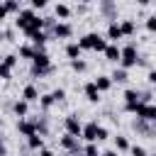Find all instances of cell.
I'll use <instances>...</instances> for the list:
<instances>
[{
    "label": "cell",
    "instance_id": "4",
    "mask_svg": "<svg viewBox=\"0 0 156 156\" xmlns=\"http://www.w3.org/2000/svg\"><path fill=\"white\" fill-rule=\"evenodd\" d=\"M134 115L139 117V119H144V122H156V105L154 102H136V107H134Z\"/></svg>",
    "mask_w": 156,
    "mask_h": 156
},
{
    "label": "cell",
    "instance_id": "27",
    "mask_svg": "<svg viewBox=\"0 0 156 156\" xmlns=\"http://www.w3.org/2000/svg\"><path fill=\"white\" fill-rule=\"evenodd\" d=\"M80 156H100V149L95 141H88L85 146H80Z\"/></svg>",
    "mask_w": 156,
    "mask_h": 156
},
{
    "label": "cell",
    "instance_id": "11",
    "mask_svg": "<svg viewBox=\"0 0 156 156\" xmlns=\"http://www.w3.org/2000/svg\"><path fill=\"white\" fill-rule=\"evenodd\" d=\"M98 124H100L98 119H90V122H85V124L80 127V139H83L85 144H88V141H95V132H98ZM95 144H98V141H95Z\"/></svg>",
    "mask_w": 156,
    "mask_h": 156
},
{
    "label": "cell",
    "instance_id": "3",
    "mask_svg": "<svg viewBox=\"0 0 156 156\" xmlns=\"http://www.w3.org/2000/svg\"><path fill=\"white\" fill-rule=\"evenodd\" d=\"M136 61H139V49H136L134 41H129L127 46H119V63H117L119 68L129 71V68L136 66Z\"/></svg>",
    "mask_w": 156,
    "mask_h": 156
},
{
    "label": "cell",
    "instance_id": "10",
    "mask_svg": "<svg viewBox=\"0 0 156 156\" xmlns=\"http://www.w3.org/2000/svg\"><path fill=\"white\" fill-rule=\"evenodd\" d=\"M34 15H37V12H34L32 7H22V10H20V12L15 15V17H17V20H15V27H17L20 32H22V29H24V27H27V24L32 22V17H34Z\"/></svg>",
    "mask_w": 156,
    "mask_h": 156
},
{
    "label": "cell",
    "instance_id": "20",
    "mask_svg": "<svg viewBox=\"0 0 156 156\" xmlns=\"http://www.w3.org/2000/svg\"><path fill=\"white\" fill-rule=\"evenodd\" d=\"M24 139H27V146H29L32 151H39V149H44V146H46L44 136H39V134H29V136H24Z\"/></svg>",
    "mask_w": 156,
    "mask_h": 156
},
{
    "label": "cell",
    "instance_id": "19",
    "mask_svg": "<svg viewBox=\"0 0 156 156\" xmlns=\"http://www.w3.org/2000/svg\"><path fill=\"white\" fill-rule=\"evenodd\" d=\"M37 102H39V110H41V112H49V110L56 105L54 98H51V93H39V100H37Z\"/></svg>",
    "mask_w": 156,
    "mask_h": 156
},
{
    "label": "cell",
    "instance_id": "13",
    "mask_svg": "<svg viewBox=\"0 0 156 156\" xmlns=\"http://www.w3.org/2000/svg\"><path fill=\"white\" fill-rule=\"evenodd\" d=\"M71 15H73V10H71L66 2H56V7H54V17H56L58 22H68Z\"/></svg>",
    "mask_w": 156,
    "mask_h": 156
},
{
    "label": "cell",
    "instance_id": "30",
    "mask_svg": "<svg viewBox=\"0 0 156 156\" xmlns=\"http://www.w3.org/2000/svg\"><path fill=\"white\" fill-rule=\"evenodd\" d=\"M2 63H5L7 68H12V71H15V66L20 63V58H17V54H7V56H2Z\"/></svg>",
    "mask_w": 156,
    "mask_h": 156
},
{
    "label": "cell",
    "instance_id": "25",
    "mask_svg": "<svg viewBox=\"0 0 156 156\" xmlns=\"http://www.w3.org/2000/svg\"><path fill=\"white\" fill-rule=\"evenodd\" d=\"M139 88H127L124 93H122V100H124V105H132V102H139Z\"/></svg>",
    "mask_w": 156,
    "mask_h": 156
},
{
    "label": "cell",
    "instance_id": "23",
    "mask_svg": "<svg viewBox=\"0 0 156 156\" xmlns=\"http://www.w3.org/2000/svg\"><path fill=\"white\" fill-rule=\"evenodd\" d=\"M115 151H117V154H127V151H129V139H127V134H117V136H115Z\"/></svg>",
    "mask_w": 156,
    "mask_h": 156
},
{
    "label": "cell",
    "instance_id": "16",
    "mask_svg": "<svg viewBox=\"0 0 156 156\" xmlns=\"http://www.w3.org/2000/svg\"><path fill=\"white\" fill-rule=\"evenodd\" d=\"M93 85L98 88V93H107V90L112 88V80H110V76L100 73V76H95V78H93Z\"/></svg>",
    "mask_w": 156,
    "mask_h": 156
},
{
    "label": "cell",
    "instance_id": "14",
    "mask_svg": "<svg viewBox=\"0 0 156 156\" xmlns=\"http://www.w3.org/2000/svg\"><path fill=\"white\" fill-rule=\"evenodd\" d=\"M102 56H105V61H110V63H119V44H110V41H107V46L102 49Z\"/></svg>",
    "mask_w": 156,
    "mask_h": 156
},
{
    "label": "cell",
    "instance_id": "24",
    "mask_svg": "<svg viewBox=\"0 0 156 156\" xmlns=\"http://www.w3.org/2000/svg\"><path fill=\"white\" fill-rule=\"evenodd\" d=\"M119 29H122V37H132V34H136V22L134 20H122Z\"/></svg>",
    "mask_w": 156,
    "mask_h": 156
},
{
    "label": "cell",
    "instance_id": "29",
    "mask_svg": "<svg viewBox=\"0 0 156 156\" xmlns=\"http://www.w3.org/2000/svg\"><path fill=\"white\" fill-rule=\"evenodd\" d=\"M127 154H132V156H149V151L141 144H129V151Z\"/></svg>",
    "mask_w": 156,
    "mask_h": 156
},
{
    "label": "cell",
    "instance_id": "42",
    "mask_svg": "<svg viewBox=\"0 0 156 156\" xmlns=\"http://www.w3.org/2000/svg\"><path fill=\"white\" fill-rule=\"evenodd\" d=\"M80 5H90V2H95V0H78Z\"/></svg>",
    "mask_w": 156,
    "mask_h": 156
},
{
    "label": "cell",
    "instance_id": "8",
    "mask_svg": "<svg viewBox=\"0 0 156 156\" xmlns=\"http://www.w3.org/2000/svg\"><path fill=\"white\" fill-rule=\"evenodd\" d=\"M17 132L22 134V136H29V134H37V117H22V119H17Z\"/></svg>",
    "mask_w": 156,
    "mask_h": 156
},
{
    "label": "cell",
    "instance_id": "26",
    "mask_svg": "<svg viewBox=\"0 0 156 156\" xmlns=\"http://www.w3.org/2000/svg\"><path fill=\"white\" fill-rule=\"evenodd\" d=\"M2 5H5L7 15H17L22 10V0H2Z\"/></svg>",
    "mask_w": 156,
    "mask_h": 156
},
{
    "label": "cell",
    "instance_id": "32",
    "mask_svg": "<svg viewBox=\"0 0 156 156\" xmlns=\"http://www.w3.org/2000/svg\"><path fill=\"white\" fill-rule=\"evenodd\" d=\"M144 27H146V32H149V34H154V32H156V15H149V17H146V22H144Z\"/></svg>",
    "mask_w": 156,
    "mask_h": 156
},
{
    "label": "cell",
    "instance_id": "7",
    "mask_svg": "<svg viewBox=\"0 0 156 156\" xmlns=\"http://www.w3.org/2000/svg\"><path fill=\"white\" fill-rule=\"evenodd\" d=\"M51 37H54V39H71V37H73V24L56 20V24L51 27Z\"/></svg>",
    "mask_w": 156,
    "mask_h": 156
},
{
    "label": "cell",
    "instance_id": "35",
    "mask_svg": "<svg viewBox=\"0 0 156 156\" xmlns=\"http://www.w3.org/2000/svg\"><path fill=\"white\" fill-rule=\"evenodd\" d=\"M29 5H32V10L37 12V10H44V7L49 5V0H29Z\"/></svg>",
    "mask_w": 156,
    "mask_h": 156
},
{
    "label": "cell",
    "instance_id": "33",
    "mask_svg": "<svg viewBox=\"0 0 156 156\" xmlns=\"http://www.w3.org/2000/svg\"><path fill=\"white\" fill-rule=\"evenodd\" d=\"M51 98H54V102H63L66 100V90L63 88H54L51 90Z\"/></svg>",
    "mask_w": 156,
    "mask_h": 156
},
{
    "label": "cell",
    "instance_id": "5",
    "mask_svg": "<svg viewBox=\"0 0 156 156\" xmlns=\"http://www.w3.org/2000/svg\"><path fill=\"white\" fill-rule=\"evenodd\" d=\"M80 127H83V122L78 119V115H66L63 117V134H71V136L80 139Z\"/></svg>",
    "mask_w": 156,
    "mask_h": 156
},
{
    "label": "cell",
    "instance_id": "41",
    "mask_svg": "<svg viewBox=\"0 0 156 156\" xmlns=\"http://www.w3.org/2000/svg\"><path fill=\"white\" fill-rule=\"evenodd\" d=\"M136 5L139 7H146V5H151V0H136Z\"/></svg>",
    "mask_w": 156,
    "mask_h": 156
},
{
    "label": "cell",
    "instance_id": "17",
    "mask_svg": "<svg viewBox=\"0 0 156 156\" xmlns=\"http://www.w3.org/2000/svg\"><path fill=\"white\" fill-rule=\"evenodd\" d=\"M12 112H15V117H17V119L27 117V115H29V102H24L22 98H17V100L12 102Z\"/></svg>",
    "mask_w": 156,
    "mask_h": 156
},
{
    "label": "cell",
    "instance_id": "34",
    "mask_svg": "<svg viewBox=\"0 0 156 156\" xmlns=\"http://www.w3.org/2000/svg\"><path fill=\"white\" fill-rule=\"evenodd\" d=\"M12 78V68H7L2 61H0V80H10Z\"/></svg>",
    "mask_w": 156,
    "mask_h": 156
},
{
    "label": "cell",
    "instance_id": "22",
    "mask_svg": "<svg viewBox=\"0 0 156 156\" xmlns=\"http://www.w3.org/2000/svg\"><path fill=\"white\" fill-rule=\"evenodd\" d=\"M110 80H112V85H115V83H127V80H129V71H124V68L117 66V68L110 73Z\"/></svg>",
    "mask_w": 156,
    "mask_h": 156
},
{
    "label": "cell",
    "instance_id": "44",
    "mask_svg": "<svg viewBox=\"0 0 156 156\" xmlns=\"http://www.w3.org/2000/svg\"><path fill=\"white\" fill-rule=\"evenodd\" d=\"M76 156H80V154H76Z\"/></svg>",
    "mask_w": 156,
    "mask_h": 156
},
{
    "label": "cell",
    "instance_id": "9",
    "mask_svg": "<svg viewBox=\"0 0 156 156\" xmlns=\"http://www.w3.org/2000/svg\"><path fill=\"white\" fill-rule=\"evenodd\" d=\"M105 39H107L110 44H117L119 39H124V37H122V29H119V22H117V20H110V22H107Z\"/></svg>",
    "mask_w": 156,
    "mask_h": 156
},
{
    "label": "cell",
    "instance_id": "2",
    "mask_svg": "<svg viewBox=\"0 0 156 156\" xmlns=\"http://www.w3.org/2000/svg\"><path fill=\"white\" fill-rule=\"evenodd\" d=\"M76 44H78L83 51H98V54H102V49L107 46V39H105L102 34H98V32H88V34H83Z\"/></svg>",
    "mask_w": 156,
    "mask_h": 156
},
{
    "label": "cell",
    "instance_id": "21",
    "mask_svg": "<svg viewBox=\"0 0 156 156\" xmlns=\"http://www.w3.org/2000/svg\"><path fill=\"white\" fill-rule=\"evenodd\" d=\"M34 46L32 44H20L17 46V58H24V61H32V56H34Z\"/></svg>",
    "mask_w": 156,
    "mask_h": 156
},
{
    "label": "cell",
    "instance_id": "18",
    "mask_svg": "<svg viewBox=\"0 0 156 156\" xmlns=\"http://www.w3.org/2000/svg\"><path fill=\"white\" fill-rule=\"evenodd\" d=\"M63 54L68 56V61H73V58H83V49H80L76 41H68V44L63 46Z\"/></svg>",
    "mask_w": 156,
    "mask_h": 156
},
{
    "label": "cell",
    "instance_id": "40",
    "mask_svg": "<svg viewBox=\"0 0 156 156\" xmlns=\"http://www.w3.org/2000/svg\"><path fill=\"white\" fill-rule=\"evenodd\" d=\"M0 156H7V144L0 141Z\"/></svg>",
    "mask_w": 156,
    "mask_h": 156
},
{
    "label": "cell",
    "instance_id": "39",
    "mask_svg": "<svg viewBox=\"0 0 156 156\" xmlns=\"http://www.w3.org/2000/svg\"><path fill=\"white\" fill-rule=\"evenodd\" d=\"M100 156H119L115 149H107V151H100Z\"/></svg>",
    "mask_w": 156,
    "mask_h": 156
},
{
    "label": "cell",
    "instance_id": "15",
    "mask_svg": "<svg viewBox=\"0 0 156 156\" xmlns=\"http://www.w3.org/2000/svg\"><path fill=\"white\" fill-rule=\"evenodd\" d=\"M24 102H37L39 100V88L34 85V83H27L24 88H22V95H20Z\"/></svg>",
    "mask_w": 156,
    "mask_h": 156
},
{
    "label": "cell",
    "instance_id": "6",
    "mask_svg": "<svg viewBox=\"0 0 156 156\" xmlns=\"http://www.w3.org/2000/svg\"><path fill=\"white\" fill-rule=\"evenodd\" d=\"M58 146L63 149V151H68L71 156H76V154H80V139L78 136H71V134H63L61 139H58Z\"/></svg>",
    "mask_w": 156,
    "mask_h": 156
},
{
    "label": "cell",
    "instance_id": "12",
    "mask_svg": "<svg viewBox=\"0 0 156 156\" xmlns=\"http://www.w3.org/2000/svg\"><path fill=\"white\" fill-rule=\"evenodd\" d=\"M83 95H85V100H88V102H90V105H98V102H100V100H102V98H100V95H102V93H98V88H95V85H93V80H90V83H85V85H83Z\"/></svg>",
    "mask_w": 156,
    "mask_h": 156
},
{
    "label": "cell",
    "instance_id": "1",
    "mask_svg": "<svg viewBox=\"0 0 156 156\" xmlns=\"http://www.w3.org/2000/svg\"><path fill=\"white\" fill-rule=\"evenodd\" d=\"M54 71V66H51V56L44 51V49H37L34 51V56H32V76H49Z\"/></svg>",
    "mask_w": 156,
    "mask_h": 156
},
{
    "label": "cell",
    "instance_id": "28",
    "mask_svg": "<svg viewBox=\"0 0 156 156\" xmlns=\"http://www.w3.org/2000/svg\"><path fill=\"white\" fill-rule=\"evenodd\" d=\"M68 66H71V71H76V73H85V71H88V63H85L83 58H73V61H68Z\"/></svg>",
    "mask_w": 156,
    "mask_h": 156
},
{
    "label": "cell",
    "instance_id": "31",
    "mask_svg": "<svg viewBox=\"0 0 156 156\" xmlns=\"http://www.w3.org/2000/svg\"><path fill=\"white\" fill-rule=\"evenodd\" d=\"M107 136H110L107 127H105V124H98V132H95V141H105Z\"/></svg>",
    "mask_w": 156,
    "mask_h": 156
},
{
    "label": "cell",
    "instance_id": "43",
    "mask_svg": "<svg viewBox=\"0 0 156 156\" xmlns=\"http://www.w3.org/2000/svg\"><path fill=\"white\" fill-rule=\"evenodd\" d=\"M100 2H107V0H100Z\"/></svg>",
    "mask_w": 156,
    "mask_h": 156
},
{
    "label": "cell",
    "instance_id": "36",
    "mask_svg": "<svg viewBox=\"0 0 156 156\" xmlns=\"http://www.w3.org/2000/svg\"><path fill=\"white\" fill-rule=\"evenodd\" d=\"M146 80H149L151 85L156 83V71H154V68H149V73H146Z\"/></svg>",
    "mask_w": 156,
    "mask_h": 156
},
{
    "label": "cell",
    "instance_id": "37",
    "mask_svg": "<svg viewBox=\"0 0 156 156\" xmlns=\"http://www.w3.org/2000/svg\"><path fill=\"white\" fill-rule=\"evenodd\" d=\"M37 154H39V156H56V154H54L51 149H46V146H44V149H39Z\"/></svg>",
    "mask_w": 156,
    "mask_h": 156
},
{
    "label": "cell",
    "instance_id": "38",
    "mask_svg": "<svg viewBox=\"0 0 156 156\" xmlns=\"http://www.w3.org/2000/svg\"><path fill=\"white\" fill-rule=\"evenodd\" d=\"M5 20H7V10H5V5L0 0V22H5Z\"/></svg>",
    "mask_w": 156,
    "mask_h": 156
}]
</instances>
